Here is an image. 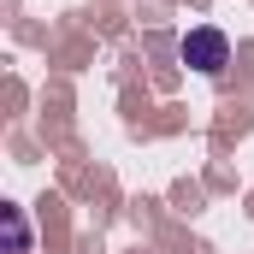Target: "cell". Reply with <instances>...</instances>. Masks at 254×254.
<instances>
[{
  "mask_svg": "<svg viewBox=\"0 0 254 254\" xmlns=\"http://www.w3.org/2000/svg\"><path fill=\"white\" fill-rule=\"evenodd\" d=\"M6 219V254H30V225H24V207H0Z\"/></svg>",
  "mask_w": 254,
  "mask_h": 254,
  "instance_id": "2",
  "label": "cell"
},
{
  "mask_svg": "<svg viewBox=\"0 0 254 254\" xmlns=\"http://www.w3.org/2000/svg\"><path fill=\"white\" fill-rule=\"evenodd\" d=\"M178 60L201 71V77H219L225 65H231V42L213 30V24H201V30H184V42H178Z\"/></svg>",
  "mask_w": 254,
  "mask_h": 254,
  "instance_id": "1",
  "label": "cell"
}]
</instances>
